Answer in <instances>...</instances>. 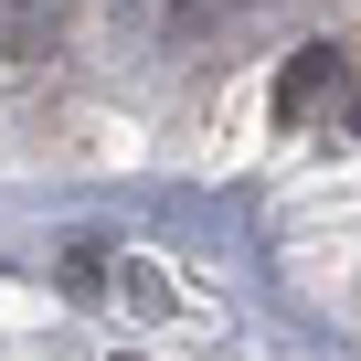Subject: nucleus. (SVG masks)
Wrapping results in <instances>:
<instances>
[{"label":"nucleus","instance_id":"obj_2","mask_svg":"<svg viewBox=\"0 0 361 361\" xmlns=\"http://www.w3.org/2000/svg\"><path fill=\"white\" fill-rule=\"evenodd\" d=\"M128 361H138V350H128Z\"/></svg>","mask_w":361,"mask_h":361},{"label":"nucleus","instance_id":"obj_1","mask_svg":"<svg viewBox=\"0 0 361 361\" xmlns=\"http://www.w3.org/2000/svg\"><path fill=\"white\" fill-rule=\"evenodd\" d=\"M319 96H340V54H329V43H308V54L276 75V117H308Z\"/></svg>","mask_w":361,"mask_h":361}]
</instances>
